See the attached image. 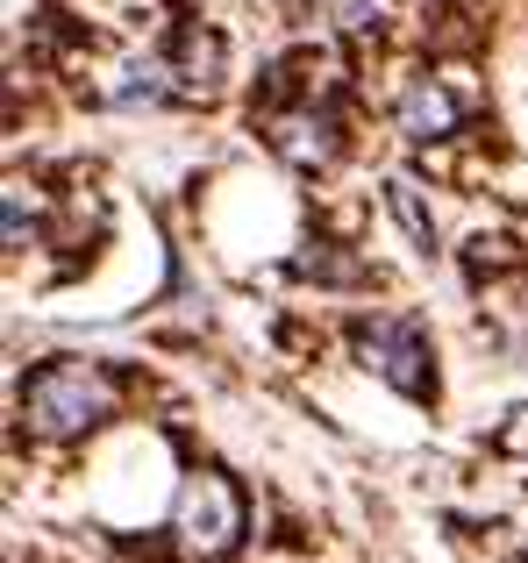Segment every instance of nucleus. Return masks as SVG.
Returning <instances> with one entry per match:
<instances>
[{"instance_id": "6e6552de", "label": "nucleus", "mask_w": 528, "mask_h": 563, "mask_svg": "<svg viewBox=\"0 0 528 563\" xmlns=\"http://www.w3.org/2000/svg\"><path fill=\"white\" fill-rule=\"evenodd\" d=\"M493 450H501V456H515V464H528V407H515V413L501 421V435H493Z\"/></svg>"}, {"instance_id": "0eeeda50", "label": "nucleus", "mask_w": 528, "mask_h": 563, "mask_svg": "<svg viewBox=\"0 0 528 563\" xmlns=\"http://www.w3.org/2000/svg\"><path fill=\"white\" fill-rule=\"evenodd\" d=\"M386 200H393V214H400V221H407V235H415V243H421V250H436V221H429V214H421V200H415V186H407V179H393V186H386Z\"/></svg>"}, {"instance_id": "9d476101", "label": "nucleus", "mask_w": 528, "mask_h": 563, "mask_svg": "<svg viewBox=\"0 0 528 563\" xmlns=\"http://www.w3.org/2000/svg\"><path fill=\"white\" fill-rule=\"evenodd\" d=\"M521 563H528V550H521Z\"/></svg>"}, {"instance_id": "7ed1b4c3", "label": "nucleus", "mask_w": 528, "mask_h": 563, "mask_svg": "<svg viewBox=\"0 0 528 563\" xmlns=\"http://www.w3.org/2000/svg\"><path fill=\"white\" fill-rule=\"evenodd\" d=\"M358 364L372 378H386L393 393H407V399H429L436 393V357H429V335H421V321L415 314H372V321H358Z\"/></svg>"}, {"instance_id": "f257e3e1", "label": "nucleus", "mask_w": 528, "mask_h": 563, "mask_svg": "<svg viewBox=\"0 0 528 563\" xmlns=\"http://www.w3.org/2000/svg\"><path fill=\"white\" fill-rule=\"evenodd\" d=\"M114 407V385L100 364H79V357H57L43 372H29L22 385V413L36 435H86L94 421H108Z\"/></svg>"}, {"instance_id": "f03ea898", "label": "nucleus", "mask_w": 528, "mask_h": 563, "mask_svg": "<svg viewBox=\"0 0 528 563\" xmlns=\"http://www.w3.org/2000/svg\"><path fill=\"white\" fill-rule=\"evenodd\" d=\"M172 536H179L186 556L215 563L243 542V493L222 478V471H194L179 485V507H172Z\"/></svg>"}, {"instance_id": "39448f33", "label": "nucleus", "mask_w": 528, "mask_h": 563, "mask_svg": "<svg viewBox=\"0 0 528 563\" xmlns=\"http://www.w3.org/2000/svg\"><path fill=\"white\" fill-rule=\"evenodd\" d=\"M172 65V100H208L222 86V36L215 29H179V51L165 57Z\"/></svg>"}, {"instance_id": "1a4fd4ad", "label": "nucleus", "mask_w": 528, "mask_h": 563, "mask_svg": "<svg viewBox=\"0 0 528 563\" xmlns=\"http://www.w3.org/2000/svg\"><path fill=\"white\" fill-rule=\"evenodd\" d=\"M29 214H36L29 186H8V250H22V229H29Z\"/></svg>"}, {"instance_id": "20e7f679", "label": "nucleus", "mask_w": 528, "mask_h": 563, "mask_svg": "<svg viewBox=\"0 0 528 563\" xmlns=\"http://www.w3.org/2000/svg\"><path fill=\"white\" fill-rule=\"evenodd\" d=\"M264 136H272V151L286 157V165H300V172H315V165H329V157H336V122L321 108L272 114V122H264Z\"/></svg>"}, {"instance_id": "423d86ee", "label": "nucleus", "mask_w": 528, "mask_h": 563, "mask_svg": "<svg viewBox=\"0 0 528 563\" xmlns=\"http://www.w3.org/2000/svg\"><path fill=\"white\" fill-rule=\"evenodd\" d=\"M458 114H464V93H450L443 79H415L407 100H400V136L407 143H436V136L458 129Z\"/></svg>"}]
</instances>
